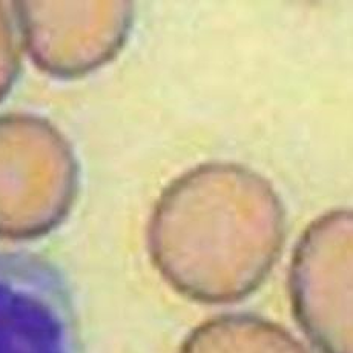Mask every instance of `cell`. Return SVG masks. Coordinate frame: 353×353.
Returning a JSON list of instances; mask_svg holds the SVG:
<instances>
[{"label":"cell","mask_w":353,"mask_h":353,"mask_svg":"<svg viewBox=\"0 0 353 353\" xmlns=\"http://www.w3.org/2000/svg\"><path fill=\"white\" fill-rule=\"evenodd\" d=\"M284 240L286 212L272 183L230 161L176 176L148 223V252L160 276L205 304L254 294L280 260Z\"/></svg>","instance_id":"cell-1"},{"label":"cell","mask_w":353,"mask_h":353,"mask_svg":"<svg viewBox=\"0 0 353 353\" xmlns=\"http://www.w3.org/2000/svg\"><path fill=\"white\" fill-rule=\"evenodd\" d=\"M79 191V165L70 141L46 119H0V236L34 240L70 215Z\"/></svg>","instance_id":"cell-2"},{"label":"cell","mask_w":353,"mask_h":353,"mask_svg":"<svg viewBox=\"0 0 353 353\" xmlns=\"http://www.w3.org/2000/svg\"><path fill=\"white\" fill-rule=\"evenodd\" d=\"M289 295L304 335L321 353H353V215L335 209L304 229L289 264Z\"/></svg>","instance_id":"cell-3"},{"label":"cell","mask_w":353,"mask_h":353,"mask_svg":"<svg viewBox=\"0 0 353 353\" xmlns=\"http://www.w3.org/2000/svg\"><path fill=\"white\" fill-rule=\"evenodd\" d=\"M19 37L32 63L59 79L86 76L123 48L131 2H19Z\"/></svg>","instance_id":"cell-4"},{"label":"cell","mask_w":353,"mask_h":353,"mask_svg":"<svg viewBox=\"0 0 353 353\" xmlns=\"http://www.w3.org/2000/svg\"><path fill=\"white\" fill-rule=\"evenodd\" d=\"M0 353H80L70 294L42 258L0 255Z\"/></svg>","instance_id":"cell-5"},{"label":"cell","mask_w":353,"mask_h":353,"mask_svg":"<svg viewBox=\"0 0 353 353\" xmlns=\"http://www.w3.org/2000/svg\"><path fill=\"white\" fill-rule=\"evenodd\" d=\"M176 353H312L281 324L250 314L219 315L192 329Z\"/></svg>","instance_id":"cell-6"},{"label":"cell","mask_w":353,"mask_h":353,"mask_svg":"<svg viewBox=\"0 0 353 353\" xmlns=\"http://www.w3.org/2000/svg\"><path fill=\"white\" fill-rule=\"evenodd\" d=\"M19 66L20 52L17 34L10 11L5 10L3 3H0V92L3 96L14 83Z\"/></svg>","instance_id":"cell-7"}]
</instances>
